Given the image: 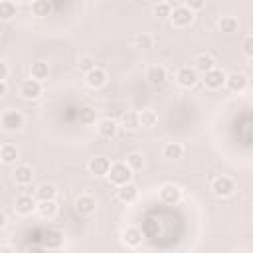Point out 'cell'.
<instances>
[{
  "label": "cell",
  "instance_id": "cell-1",
  "mask_svg": "<svg viewBox=\"0 0 253 253\" xmlns=\"http://www.w3.org/2000/svg\"><path fill=\"white\" fill-rule=\"evenodd\" d=\"M210 190H211V194H213L215 198H219V200H227V198H231V196L235 194L237 184H235L233 178L221 174V176L211 178V182H210Z\"/></svg>",
  "mask_w": 253,
  "mask_h": 253
},
{
  "label": "cell",
  "instance_id": "cell-2",
  "mask_svg": "<svg viewBox=\"0 0 253 253\" xmlns=\"http://www.w3.org/2000/svg\"><path fill=\"white\" fill-rule=\"evenodd\" d=\"M168 20H170V26H172V28H176V30H184V28H190V26L194 24V20H196V12L190 10L186 4H182V6L172 8V14H170Z\"/></svg>",
  "mask_w": 253,
  "mask_h": 253
},
{
  "label": "cell",
  "instance_id": "cell-3",
  "mask_svg": "<svg viewBox=\"0 0 253 253\" xmlns=\"http://www.w3.org/2000/svg\"><path fill=\"white\" fill-rule=\"evenodd\" d=\"M134 170L126 164V162H113V166H111V172H109V182L113 184V186H125V184H128V182H132V174Z\"/></svg>",
  "mask_w": 253,
  "mask_h": 253
},
{
  "label": "cell",
  "instance_id": "cell-4",
  "mask_svg": "<svg viewBox=\"0 0 253 253\" xmlns=\"http://www.w3.org/2000/svg\"><path fill=\"white\" fill-rule=\"evenodd\" d=\"M0 126L4 132H16L24 126V113L18 109H6L0 117Z\"/></svg>",
  "mask_w": 253,
  "mask_h": 253
},
{
  "label": "cell",
  "instance_id": "cell-5",
  "mask_svg": "<svg viewBox=\"0 0 253 253\" xmlns=\"http://www.w3.org/2000/svg\"><path fill=\"white\" fill-rule=\"evenodd\" d=\"M18 93H20V97H22L24 101H36V99H40V97L43 95V81L30 77V79L22 81Z\"/></svg>",
  "mask_w": 253,
  "mask_h": 253
},
{
  "label": "cell",
  "instance_id": "cell-6",
  "mask_svg": "<svg viewBox=\"0 0 253 253\" xmlns=\"http://www.w3.org/2000/svg\"><path fill=\"white\" fill-rule=\"evenodd\" d=\"M182 196H184V190H182L178 184H174V182L162 184L160 190H158V200H160L162 204H166V206H176V204H180Z\"/></svg>",
  "mask_w": 253,
  "mask_h": 253
},
{
  "label": "cell",
  "instance_id": "cell-7",
  "mask_svg": "<svg viewBox=\"0 0 253 253\" xmlns=\"http://www.w3.org/2000/svg\"><path fill=\"white\" fill-rule=\"evenodd\" d=\"M38 210V198L36 196H30V194H20L16 196V202H14V211L22 217H28L32 213H36Z\"/></svg>",
  "mask_w": 253,
  "mask_h": 253
},
{
  "label": "cell",
  "instance_id": "cell-8",
  "mask_svg": "<svg viewBox=\"0 0 253 253\" xmlns=\"http://www.w3.org/2000/svg\"><path fill=\"white\" fill-rule=\"evenodd\" d=\"M225 79H227V73L215 65L213 69H210V71L204 73V79H202V81H204L206 89H210V91H219V89L225 87Z\"/></svg>",
  "mask_w": 253,
  "mask_h": 253
},
{
  "label": "cell",
  "instance_id": "cell-9",
  "mask_svg": "<svg viewBox=\"0 0 253 253\" xmlns=\"http://www.w3.org/2000/svg\"><path fill=\"white\" fill-rule=\"evenodd\" d=\"M198 81H200V75H198V71H196L192 65H182V67H178V71H176V83H178L182 89H192V87L198 85Z\"/></svg>",
  "mask_w": 253,
  "mask_h": 253
},
{
  "label": "cell",
  "instance_id": "cell-10",
  "mask_svg": "<svg viewBox=\"0 0 253 253\" xmlns=\"http://www.w3.org/2000/svg\"><path fill=\"white\" fill-rule=\"evenodd\" d=\"M225 89L231 91V93H237V95L245 93L249 89V77L243 71H231V73H227Z\"/></svg>",
  "mask_w": 253,
  "mask_h": 253
},
{
  "label": "cell",
  "instance_id": "cell-11",
  "mask_svg": "<svg viewBox=\"0 0 253 253\" xmlns=\"http://www.w3.org/2000/svg\"><path fill=\"white\" fill-rule=\"evenodd\" d=\"M111 166H113V162H111L107 156H95V158H91V160L87 162V170H89V174L95 176V178H105V176H109Z\"/></svg>",
  "mask_w": 253,
  "mask_h": 253
},
{
  "label": "cell",
  "instance_id": "cell-12",
  "mask_svg": "<svg viewBox=\"0 0 253 253\" xmlns=\"http://www.w3.org/2000/svg\"><path fill=\"white\" fill-rule=\"evenodd\" d=\"M75 211L79 215H85V217L93 215L97 211V200H95V196H91V194H79L75 198Z\"/></svg>",
  "mask_w": 253,
  "mask_h": 253
},
{
  "label": "cell",
  "instance_id": "cell-13",
  "mask_svg": "<svg viewBox=\"0 0 253 253\" xmlns=\"http://www.w3.org/2000/svg\"><path fill=\"white\" fill-rule=\"evenodd\" d=\"M107 79H109V75H107V71L103 69V67H95V69H91L89 73H85V85L89 87V89H93V91H97V89H103L105 85H107Z\"/></svg>",
  "mask_w": 253,
  "mask_h": 253
},
{
  "label": "cell",
  "instance_id": "cell-14",
  "mask_svg": "<svg viewBox=\"0 0 253 253\" xmlns=\"http://www.w3.org/2000/svg\"><path fill=\"white\" fill-rule=\"evenodd\" d=\"M121 241L126 249H136L142 243V231L136 225H126L121 233Z\"/></svg>",
  "mask_w": 253,
  "mask_h": 253
},
{
  "label": "cell",
  "instance_id": "cell-15",
  "mask_svg": "<svg viewBox=\"0 0 253 253\" xmlns=\"http://www.w3.org/2000/svg\"><path fill=\"white\" fill-rule=\"evenodd\" d=\"M97 132H99V136L101 138H105V140H111V138H115L117 136V132H119V123L117 121H113V119H109V117H105V119H99L97 121Z\"/></svg>",
  "mask_w": 253,
  "mask_h": 253
},
{
  "label": "cell",
  "instance_id": "cell-16",
  "mask_svg": "<svg viewBox=\"0 0 253 253\" xmlns=\"http://www.w3.org/2000/svg\"><path fill=\"white\" fill-rule=\"evenodd\" d=\"M138 196H140V190H138V186L132 184V182H128V184L117 188V200H119L121 204H126V206H128V204H134V202L138 200Z\"/></svg>",
  "mask_w": 253,
  "mask_h": 253
},
{
  "label": "cell",
  "instance_id": "cell-17",
  "mask_svg": "<svg viewBox=\"0 0 253 253\" xmlns=\"http://www.w3.org/2000/svg\"><path fill=\"white\" fill-rule=\"evenodd\" d=\"M12 180L18 186H28L34 180V170L30 164H16V168L12 170Z\"/></svg>",
  "mask_w": 253,
  "mask_h": 253
},
{
  "label": "cell",
  "instance_id": "cell-18",
  "mask_svg": "<svg viewBox=\"0 0 253 253\" xmlns=\"http://www.w3.org/2000/svg\"><path fill=\"white\" fill-rule=\"evenodd\" d=\"M146 79H148L150 85H162L168 79V69L160 63H152L146 69Z\"/></svg>",
  "mask_w": 253,
  "mask_h": 253
},
{
  "label": "cell",
  "instance_id": "cell-19",
  "mask_svg": "<svg viewBox=\"0 0 253 253\" xmlns=\"http://www.w3.org/2000/svg\"><path fill=\"white\" fill-rule=\"evenodd\" d=\"M59 211V206L55 204V200H38V210L36 213L42 217V219H53Z\"/></svg>",
  "mask_w": 253,
  "mask_h": 253
},
{
  "label": "cell",
  "instance_id": "cell-20",
  "mask_svg": "<svg viewBox=\"0 0 253 253\" xmlns=\"http://www.w3.org/2000/svg\"><path fill=\"white\" fill-rule=\"evenodd\" d=\"M192 67L198 73H206V71H210V69L215 67V59L210 53H196L194 59H192Z\"/></svg>",
  "mask_w": 253,
  "mask_h": 253
},
{
  "label": "cell",
  "instance_id": "cell-21",
  "mask_svg": "<svg viewBox=\"0 0 253 253\" xmlns=\"http://www.w3.org/2000/svg\"><path fill=\"white\" fill-rule=\"evenodd\" d=\"M63 243H65V235H63L61 229H47L45 239H43V247L57 251V249L63 247Z\"/></svg>",
  "mask_w": 253,
  "mask_h": 253
},
{
  "label": "cell",
  "instance_id": "cell-22",
  "mask_svg": "<svg viewBox=\"0 0 253 253\" xmlns=\"http://www.w3.org/2000/svg\"><path fill=\"white\" fill-rule=\"evenodd\" d=\"M184 152H186V148L182 142L172 140L162 146V158H166V160H180V158H184Z\"/></svg>",
  "mask_w": 253,
  "mask_h": 253
},
{
  "label": "cell",
  "instance_id": "cell-23",
  "mask_svg": "<svg viewBox=\"0 0 253 253\" xmlns=\"http://www.w3.org/2000/svg\"><path fill=\"white\" fill-rule=\"evenodd\" d=\"M119 125H121L125 130L134 132L136 128H140V113H138V111H126V113H123Z\"/></svg>",
  "mask_w": 253,
  "mask_h": 253
},
{
  "label": "cell",
  "instance_id": "cell-24",
  "mask_svg": "<svg viewBox=\"0 0 253 253\" xmlns=\"http://www.w3.org/2000/svg\"><path fill=\"white\" fill-rule=\"evenodd\" d=\"M18 156H20V152H18L16 144L4 142V144L0 146V160H2V164H6V166L16 164V162H18Z\"/></svg>",
  "mask_w": 253,
  "mask_h": 253
},
{
  "label": "cell",
  "instance_id": "cell-25",
  "mask_svg": "<svg viewBox=\"0 0 253 253\" xmlns=\"http://www.w3.org/2000/svg\"><path fill=\"white\" fill-rule=\"evenodd\" d=\"M30 10H32V16H36V18H47L53 8H51L49 0H32Z\"/></svg>",
  "mask_w": 253,
  "mask_h": 253
},
{
  "label": "cell",
  "instance_id": "cell-26",
  "mask_svg": "<svg viewBox=\"0 0 253 253\" xmlns=\"http://www.w3.org/2000/svg\"><path fill=\"white\" fill-rule=\"evenodd\" d=\"M36 198L38 200H55L57 198V186L51 182H43L36 188Z\"/></svg>",
  "mask_w": 253,
  "mask_h": 253
},
{
  "label": "cell",
  "instance_id": "cell-27",
  "mask_svg": "<svg viewBox=\"0 0 253 253\" xmlns=\"http://www.w3.org/2000/svg\"><path fill=\"white\" fill-rule=\"evenodd\" d=\"M217 28L223 34H235L239 30V20L235 16H221L217 20Z\"/></svg>",
  "mask_w": 253,
  "mask_h": 253
},
{
  "label": "cell",
  "instance_id": "cell-28",
  "mask_svg": "<svg viewBox=\"0 0 253 253\" xmlns=\"http://www.w3.org/2000/svg\"><path fill=\"white\" fill-rule=\"evenodd\" d=\"M30 77L40 79V81H45L49 77V65L45 61H34L30 65Z\"/></svg>",
  "mask_w": 253,
  "mask_h": 253
},
{
  "label": "cell",
  "instance_id": "cell-29",
  "mask_svg": "<svg viewBox=\"0 0 253 253\" xmlns=\"http://www.w3.org/2000/svg\"><path fill=\"white\" fill-rule=\"evenodd\" d=\"M16 18V2L12 0H2L0 2V20L2 22H12Z\"/></svg>",
  "mask_w": 253,
  "mask_h": 253
},
{
  "label": "cell",
  "instance_id": "cell-30",
  "mask_svg": "<svg viewBox=\"0 0 253 253\" xmlns=\"http://www.w3.org/2000/svg\"><path fill=\"white\" fill-rule=\"evenodd\" d=\"M97 111L93 109V107H89V105H85V107H81L79 109V123L81 125H85V126H91V125H97Z\"/></svg>",
  "mask_w": 253,
  "mask_h": 253
},
{
  "label": "cell",
  "instance_id": "cell-31",
  "mask_svg": "<svg viewBox=\"0 0 253 253\" xmlns=\"http://www.w3.org/2000/svg\"><path fill=\"white\" fill-rule=\"evenodd\" d=\"M158 125V113L154 109H142L140 111V126L152 128Z\"/></svg>",
  "mask_w": 253,
  "mask_h": 253
},
{
  "label": "cell",
  "instance_id": "cell-32",
  "mask_svg": "<svg viewBox=\"0 0 253 253\" xmlns=\"http://www.w3.org/2000/svg\"><path fill=\"white\" fill-rule=\"evenodd\" d=\"M125 162H126L134 172H138V170L144 168V154H142V152H128Z\"/></svg>",
  "mask_w": 253,
  "mask_h": 253
},
{
  "label": "cell",
  "instance_id": "cell-33",
  "mask_svg": "<svg viewBox=\"0 0 253 253\" xmlns=\"http://www.w3.org/2000/svg\"><path fill=\"white\" fill-rule=\"evenodd\" d=\"M77 67H79V71H81L83 75L89 73L91 69L97 67V65H95V57H93V55H87V53H85V55H79V57H77Z\"/></svg>",
  "mask_w": 253,
  "mask_h": 253
},
{
  "label": "cell",
  "instance_id": "cell-34",
  "mask_svg": "<svg viewBox=\"0 0 253 253\" xmlns=\"http://www.w3.org/2000/svg\"><path fill=\"white\" fill-rule=\"evenodd\" d=\"M152 14H154L158 20H166V18H170L172 8H170V4H168V2H160V4H154Z\"/></svg>",
  "mask_w": 253,
  "mask_h": 253
},
{
  "label": "cell",
  "instance_id": "cell-35",
  "mask_svg": "<svg viewBox=\"0 0 253 253\" xmlns=\"http://www.w3.org/2000/svg\"><path fill=\"white\" fill-rule=\"evenodd\" d=\"M241 53L247 59H253V34H249V36L243 38V42H241Z\"/></svg>",
  "mask_w": 253,
  "mask_h": 253
},
{
  "label": "cell",
  "instance_id": "cell-36",
  "mask_svg": "<svg viewBox=\"0 0 253 253\" xmlns=\"http://www.w3.org/2000/svg\"><path fill=\"white\" fill-rule=\"evenodd\" d=\"M154 45V38L150 34H140L136 38V47H142V49H150Z\"/></svg>",
  "mask_w": 253,
  "mask_h": 253
},
{
  "label": "cell",
  "instance_id": "cell-37",
  "mask_svg": "<svg viewBox=\"0 0 253 253\" xmlns=\"http://www.w3.org/2000/svg\"><path fill=\"white\" fill-rule=\"evenodd\" d=\"M206 2H208V0H184V4H186L190 10H194V12L204 10V8H206Z\"/></svg>",
  "mask_w": 253,
  "mask_h": 253
},
{
  "label": "cell",
  "instance_id": "cell-38",
  "mask_svg": "<svg viewBox=\"0 0 253 253\" xmlns=\"http://www.w3.org/2000/svg\"><path fill=\"white\" fill-rule=\"evenodd\" d=\"M10 77V65L8 61H0V81H8Z\"/></svg>",
  "mask_w": 253,
  "mask_h": 253
},
{
  "label": "cell",
  "instance_id": "cell-39",
  "mask_svg": "<svg viewBox=\"0 0 253 253\" xmlns=\"http://www.w3.org/2000/svg\"><path fill=\"white\" fill-rule=\"evenodd\" d=\"M8 93V81H0V97H6Z\"/></svg>",
  "mask_w": 253,
  "mask_h": 253
},
{
  "label": "cell",
  "instance_id": "cell-40",
  "mask_svg": "<svg viewBox=\"0 0 253 253\" xmlns=\"http://www.w3.org/2000/svg\"><path fill=\"white\" fill-rule=\"evenodd\" d=\"M8 225V215H6V211H2L0 213V229H4Z\"/></svg>",
  "mask_w": 253,
  "mask_h": 253
},
{
  "label": "cell",
  "instance_id": "cell-41",
  "mask_svg": "<svg viewBox=\"0 0 253 253\" xmlns=\"http://www.w3.org/2000/svg\"><path fill=\"white\" fill-rule=\"evenodd\" d=\"M10 251H12L10 245H2V247H0V253H10Z\"/></svg>",
  "mask_w": 253,
  "mask_h": 253
},
{
  "label": "cell",
  "instance_id": "cell-42",
  "mask_svg": "<svg viewBox=\"0 0 253 253\" xmlns=\"http://www.w3.org/2000/svg\"><path fill=\"white\" fill-rule=\"evenodd\" d=\"M148 2L154 6V4H160V2H166V0H148Z\"/></svg>",
  "mask_w": 253,
  "mask_h": 253
},
{
  "label": "cell",
  "instance_id": "cell-43",
  "mask_svg": "<svg viewBox=\"0 0 253 253\" xmlns=\"http://www.w3.org/2000/svg\"><path fill=\"white\" fill-rule=\"evenodd\" d=\"M251 109H253V105H251Z\"/></svg>",
  "mask_w": 253,
  "mask_h": 253
},
{
  "label": "cell",
  "instance_id": "cell-44",
  "mask_svg": "<svg viewBox=\"0 0 253 253\" xmlns=\"http://www.w3.org/2000/svg\"><path fill=\"white\" fill-rule=\"evenodd\" d=\"M251 206H253V202H251Z\"/></svg>",
  "mask_w": 253,
  "mask_h": 253
}]
</instances>
